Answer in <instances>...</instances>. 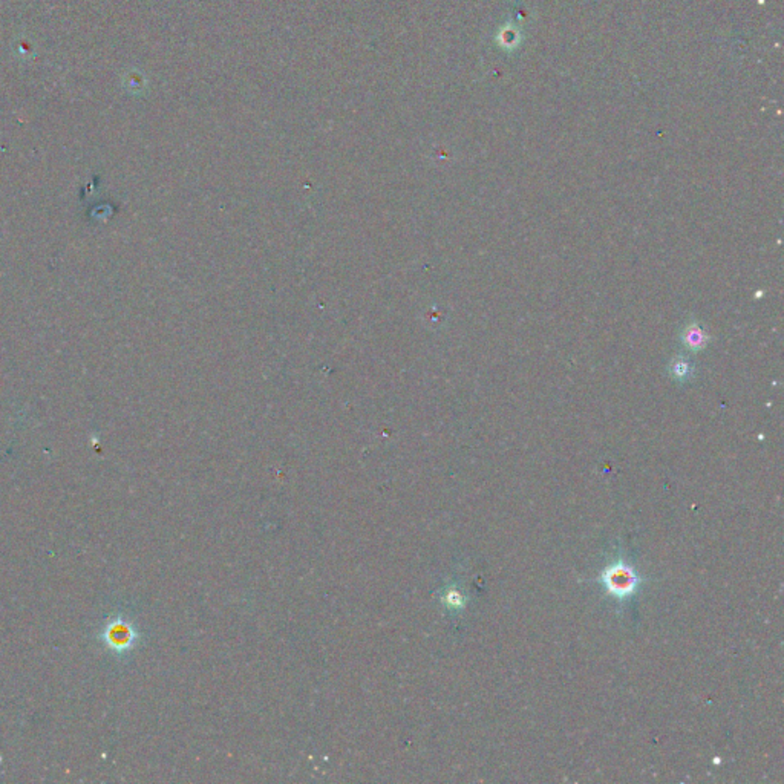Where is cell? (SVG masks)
I'll list each match as a JSON object with an SVG mask.
<instances>
[{
	"mask_svg": "<svg viewBox=\"0 0 784 784\" xmlns=\"http://www.w3.org/2000/svg\"><path fill=\"white\" fill-rule=\"evenodd\" d=\"M599 580L605 585L608 595H612L613 597L619 599V601H624V599L633 596L642 584L641 576L622 558H619L613 564L607 565Z\"/></svg>",
	"mask_w": 784,
	"mask_h": 784,
	"instance_id": "6da1fadb",
	"label": "cell"
},
{
	"mask_svg": "<svg viewBox=\"0 0 784 784\" xmlns=\"http://www.w3.org/2000/svg\"><path fill=\"white\" fill-rule=\"evenodd\" d=\"M679 338L685 350H688L691 353L705 351L711 342V336L703 330V326L699 322L695 321L686 322L683 325Z\"/></svg>",
	"mask_w": 784,
	"mask_h": 784,
	"instance_id": "7a4b0ae2",
	"label": "cell"
},
{
	"mask_svg": "<svg viewBox=\"0 0 784 784\" xmlns=\"http://www.w3.org/2000/svg\"><path fill=\"white\" fill-rule=\"evenodd\" d=\"M668 374L677 383H686L695 377V365L688 355L679 354L668 363Z\"/></svg>",
	"mask_w": 784,
	"mask_h": 784,
	"instance_id": "3957f363",
	"label": "cell"
}]
</instances>
